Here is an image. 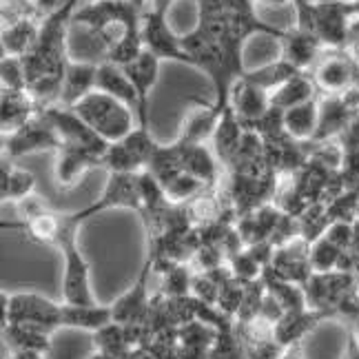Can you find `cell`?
I'll return each mask as SVG.
<instances>
[{
  "instance_id": "7",
  "label": "cell",
  "mask_w": 359,
  "mask_h": 359,
  "mask_svg": "<svg viewBox=\"0 0 359 359\" xmlns=\"http://www.w3.org/2000/svg\"><path fill=\"white\" fill-rule=\"evenodd\" d=\"M109 209H133L135 213H142L137 173H109L102 196L93 204L85 206L82 211L74 213V219L76 222H85L91 215L109 211Z\"/></svg>"
},
{
  "instance_id": "15",
  "label": "cell",
  "mask_w": 359,
  "mask_h": 359,
  "mask_svg": "<svg viewBox=\"0 0 359 359\" xmlns=\"http://www.w3.org/2000/svg\"><path fill=\"white\" fill-rule=\"evenodd\" d=\"M160 65L162 60L144 49L133 62L122 67L137 93V102H140L137 104V127H142V129H149V93L158 85Z\"/></svg>"
},
{
  "instance_id": "2",
  "label": "cell",
  "mask_w": 359,
  "mask_h": 359,
  "mask_svg": "<svg viewBox=\"0 0 359 359\" xmlns=\"http://www.w3.org/2000/svg\"><path fill=\"white\" fill-rule=\"evenodd\" d=\"M78 229L80 222H76L74 215H67L65 229L58 238L56 248L62 253V302L78 304V306H93L98 304L91 288V266L85 253L78 246Z\"/></svg>"
},
{
  "instance_id": "11",
  "label": "cell",
  "mask_w": 359,
  "mask_h": 359,
  "mask_svg": "<svg viewBox=\"0 0 359 359\" xmlns=\"http://www.w3.org/2000/svg\"><path fill=\"white\" fill-rule=\"evenodd\" d=\"M151 275H154V264H151V259H147L140 275H137V280L111 304L114 322L133 324V322H144L147 320L149 309H151V299H154L149 293Z\"/></svg>"
},
{
  "instance_id": "18",
  "label": "cell",
  "mask_w": 359,
  "mask_h": 359,
  "mask_svg": "<svg viewBox=\"0 0 359 359\" xmlns=\"http://www.w3.org/2000/svg\"><path fill=\"white\" fill-rule=\"evenodd\" d=\"M324 320H330V315L315 309L284 313L282 320L275 324V339H278L282 348L302 346L304 337L311 335Z\"/></svg>"
},
{
  "instance_id": "44",
  "label": "cell",
  "mask_w": 359,
  "mask_h": 359,
  "mask_svg": "<svg viewBox=\"0 0 359 359\" xmlns=\"http://www.w3.org/2000/svg\"><path fill=\"white\" fill-rule=\"evenodd\" d=\"M346 359H359V341H357V337H355L353 330L348 333V344H346Z\"/></svg>"
},
{
  "instance_id": "12",
  "label": "cell",
  "mask_w": 359,
  "mask_h": 359,
  "mask_svg": "<svg viewBox=\"0 0 359 359\" xmlns=\"http://www.w3.org/2000/svg\"><path fill=\"white\" fill-rule=\"evenodd\" d=\"M72 22L87 25L91 29H104L114 22H142V13L137 11L129 0H91L85 7H78Z\"/></svg>"
},
{
  "instance_id": "42",
  "label": "cell",
  "mask_w": 359,
  "mask_h": 359,
  "mask_svg": "<svg viewBox=\"0 0 359 359\" xmlns=\"http://www.w3.org/2000/svg\"><path fill=\"white\" fill-rule=\"evenodd\" d=\"M0 80H3V89L27 91V72L22 58L3 56V62H0Z\"/></svg>"
},
{
  "instance_id": "46",
  "label": "cell",
  "mask_w": 359,
  "mask_h": 359,
  "mask_svg": "<svg viewBox=\"0 0 359 359\" xmlns=\"http://www.w3.org/2000/svg\"><path fill=\"white\" fill-rule=\"evenodd\" d=\"M255 3H264V5H278V7H284V5H293V9H295V7H299V5H304V3H309V0H255Z\"/></svg>"
},
{
  "instance_id": "25",
  "label": "cell",
  "mask_w": 359,
  "mask_h": 359,
  "mask_svg": "<svg viewBox=\"0 0 359 359\" xmlns=\"http://www.w3.org/2000/svg\"><path fill=\"white\" fill-rule=\"evenodd\" d=\"M219 118H222V111L215 104L193 109L182 122L177 140L182 144H206V140H213Z\"/></svg>"
},
{
  "instance_id": "14",
  "label": "cell",
  "mask_w": 359,
  "mask_h": 359,
  "mask_svg": "<svg viewBox=\"0 0 359 359\" xmlns=\"http://www.w3.org/2000/svg\"><path fill=\"white\" fill-rule=\"evenodd\" d=\"M313 80L324 95H335L346 91L359 82V69L344 51H335L333 56L320 60L313 69Z\"/></svg>"
},
{
  "instance_id": "39",
  "label": "cell",
  "mask_w": 359,
  "mask_h": 359,
  "mask_svg": "<svg viewBox=\"0 0 359 359\" xmlns=\"http://www.w3.org/2000/svg\"><path fill=\"white\" fill-rule=\"evenodd\" d=\"M209 359H248L246 346L236 333V326L217 330V337L211 346V357Z\"/></svg>"
},
{
  "instance_id": "5",
  "label": "cell",
  "mask_w": 359,
  "mask_h": 359,
  "mask_svg": "<svg viewBox=\"0 0 359 359\" xmlns=\"http://www.w3.org/2000/svg\"><path fill=\"white\" fill-rule=\"evenodd\" d=\"M158 147L160 144L151 137L149 129L135 127L124 140L109 144L102 158V169L109 173H142L149 169Z\"/></svg>"
},
{
  "instance_id": "33",
  "label": "cell",
  "mask_w": 359,
  "mask_h": 359,
  "mask_svg": "<svg viewBox=\"0 0 359 359\" xmlns=\"http://www.w3.org/2000/svg\"><path fill=\"white\" fill-rule=\"evenodd\" d=\"M36 189V177L32 171L16 169L7 164V158H3V173H0V198L3 202H20L29 198Z\"/></svg>"
},
{
  "instance_id": "21",
  "label": "cell",
  "mask_w": 359,
  "mask_h": 359,
  "mask_svg": "<svg viewBox=\"0 0 359 359\" xmlns=\"http://www.w3.org/2000/svg\"><path fill=\"white\" fill-rule=\"evenodd\" d=\"M38 114L40 107L29 91L3 89V98H0V127H3V135L18 131L22 124H27Z\"/></svg>"
},
{
  "instance_id": "31",
  "label": "cell",
  "mask_w": 359,
  "mask_h": 359,
  "mask_svg": "<svg viewBox=\"0 0 359 359\" xmlns=\"http://www.w3.org/2000/svg\"><path fill=\"white\" fill-rule=\"evenodd\" d=\"M317 122H320V98H315L311 102L297 104L293 109L284 111V124L286 131L291 137L299 142H313Z\"/></svg>"
},
{
  "instance_id": "28",
  "label": "cell",
  "mask_w": 359,
  "mask_h": 359,
  "mask_svg": "<svg viewBox=\"0 0 359 359\" xmlns=\"http://www.w3.org/2000/svg\"><path fill=\"white\" fill-rule=\"evenodd\" d=\"M5 341L13 353H40L45 355L51 348L49 330L34 326V324H5L3 326Z\"/></svg>"
},
{
  "instance_id": "20",
  "label": "cell",
  "mask_w": 359,
  "mask_h": 359,
  "mask_svg": "<svg viewBox=\"0 0 359 359\" xmlns=\"http://www.w3.org/2000/svg\"><path fill=\"white\" fill-rule=\"evenodd\" d=\"M182 171L198 177L209 189L222 184V164L206 144H182Z\"/></svg>"
},
{
  "instance_id": "49",
  "label": "cell",
  "mask_w": 359,
  "mask_h": 359,
  "mask_svg": "<svg viewBox=\"0 0 359 359\" xmlns=\"http://www.w3.org/2000/svg\"><path fill=\"white\" fill-rule=\"evenodd\" d=\"M87 359H116V357H111V355H104V353H100V351H93Z\"/></svg>"
},
{
  "instance_id": "51",
  "label": "cell",
  "mask_w": 359,
  "mask_h": 359,
  "mask_svg": "<svg viewBox=\"0 0 359 359\" xmlns=\"http://www.w3.org/2000/svg\"><path fill=\"white\" fill-rule=\"evenodd\" d=\"M337 3H359V0H337Z\"/></svg>"
},
{
  "instance_id": "53",
  "label": "cell",
  "mask_w": 359,
  "mask_h": 359,
  "mask_svg": "<svg viewBox=\"0 0 359 359\" xmlns=\"http://www.w3.org/2000/svg\"><path fill=\"white\" fill-rule=\"evenodd\" d=\"M357 9H359V3H357Z\"/></svg>"
},
{
  "instance_id": "13",
  "label": "cell",
  "mask_w": 359,
  "mask_h": 359,
  "mask_svg": "<svg viewBox=\"0 0 359 359\" xmlns=\"http://www.w3.org/2000/svg\"><path fill=\"white\" fill-rule=\"evenodd\" d=\"M271 269L282 280H288L293 284L304 286L313 278V264H311V244L306 240H293L288 244H282L275 248V255L271 262Z\"/></svg>"
},
{
  "instance_id": "47",
  "label": "cell",
  "mask_w": 359,
  "mask_h": 359,
  "mask_svg": "<svg viewBox=\"0 0 359 359\" xmlns=\"http://www.w3.org/2000/svg\"><path fill=\"white\" fill-rule=\"evenodd\" d=\"M129 3L140 11V13H147L151 9V0H129Z\"/></svg>"
},
{
  "instance_id": "8",
  "label": "cell",
  "mask_w": 359,
  "mask_h": 359,
  "mask_svg": "<svg viewBox=\"0 0 359 359\" xmlns=\"http://www.w3.org/2000/svg\"><path fill=\"white\" fill-rule=\"evenodd\" d=\"M60 147H62V137L51 127V122L43 114L34 116L29 122L22 124L18 131L3 135L5 158L9 160L38 154V151H58Z\"/></svg>"
},
{
  "instance_id": "19",
  "label": "cell",
  "mask_w": 359,
  "mask_h": 359,
  "mask_svg": "<svg viewBox=\"0 0 359 359\" xmlns=\"http://www.w3.org/2000/svg\"><path fill=\"white\" fill-rule=\"evenodd\" d=\"M355 114L344 104L339 93L335 95H322L320 98V122H317V131L313 142H328L339 140L344 131L348 129Z\"/></svg>"
},
{
  "instance_id": "6",
  "label": "cell",
  "mask_w": 359,
  "mask_h": 359,
  "mask_svg": "<svg viewBox=\"0 0 359 359\" xmlns=\"http://www.w3.org/2000/svg\"><path fill=\"white\" fill-rule=\"evenodd\" d=\"M142 45L147 51L154 53L160 60H175V62H184L191 65V56L184 49L182 36L180 32L173 29V25L169 22V13H160L156 9H149L142 13Z\"/></svg>"
},
{
  "instance_id": "16",
  "label": "cell",
  "mask_w": 359,
  "mask_h": 359,
  "mask_svg": "<svg viewBox=\"0 0 359 359\" xmlns=\"http://www.w3.org/2000/svg\"><path fill=\"white\" fill-rule=\"evenodd\" d=\"M102 167V158L91 154V151L76 147V144H62L56 151V167H53V173H56V180L60 187H74L78 184L82 175Z\"/></svg>"
},
{
  "instance_id": "27",
  "label": "cell",
  "mask_w": 359,
  "mask_h": 359,
  "mask_svg": "<svg viewBox=\"0 0 359 359\" xmlns=\"http://www.w3.org/2000/svg\"><path fill=\"white\" fill-rule=\"evenodd\" d=\"M109 322H114V311L111 306L104 304H93V306H78V304H67L62 302V328H76V330H87V333H95Z\"/></svg>"
},
{
  "instance_id": "35",
  "label": "cell",
  "mask_w": 359,
  "mask_h": 359,
  "mask_svg": "<svg viewBox=\"0 0 359 359\" xmlns=\"http://www.w3.org/2000/svg\"><path fill=\"white\" fill-rule=\"evenodd\" d=\"M65 219L67 215H58L56 211H47L43 215H38L29 222H20V229L25 233L27 240H32L36 244H49V246H56L58 238L65 229Z\"/></svg>"
},
{
  "instance_id": "29",
  "label": "cell",
  "mask_w": 359,
  "mask_h": 359,
  "mask_svg": "<svg viewBox=\"0 0 359 359\" xmlns=\"http://www.w3.org/2000/svg\"><path fill=\"white\" fill-rule=\"evenodd\" d=\"M40 36V25L34 16H25L11 25L3 27V56L25 58L29 53Z\"/></svg>"
},
{
  "instance_id": "45",
  "label": "cell",
  "mask_w": 359,
  "mask_h": 359,
  "mask_svg": "<svg viewBox=\"0 0 359 359\" xmlns=\"http://www.w3.org/2000/svg\"><path fill=\"white\" fill-rule=\"evenodd\" d=\"M177 3V0H151V9H156L160 13H169V9Z\"/></svg>"
},
{
  "instance_id": "41",
  "label": "cell",
  "mask_w": 359,
  "mask_h": 359,
  "mask_svg": "<svg viewBox=\"0 0 359 359\" xmlns=\"http://www.w3.org/2000/svg\"><path fill=\"white\" fill-rule=\"evenodd\" d=\"M226 266L231 269L233 278L240 280L242 284L257 282V280H262V275H264V266H262L259 262L248 253V248H244V251L229 257Z\"/></svg>"
},
{
  "instance_id": "43",
  "label": "cell",
  "mask_w": 359,
  "mask_h": 359,
  "mask_svg": "<svg viewBox=\"0 0 359 359\" xmlns=\"http://www.w3.org/2000/svg\"><path fill=\"white\" fill-rule=\"evenodd\" d=\"M16 209H18V215H20L22 222H29V219H34V217H38V215H43V213L51 211L49 206H47V202H45L43 198H40V196H36V193H32L29 198L20 200V202L16 204Z\"/></svg>"
},
{
  "instance_id": "23",
  "label": "cell",
  "mask_w": 359,
  "mask_h": 359,
  "mask_svg": "<svg viewBox=\"0 0 359 359\" xmlns=\"http://www.w3.org/2000/svg\"><path fill=\"white\" fill-rule=\"evenodd\" d=\"M246 133L244 122L238 118V114L231 107H226L222 111V118L217 122V129L213 133V154L217 156L219 164L224 169H229V164L236 158L238 149L242 144V137Z\"/></svg>"
},
{
  "instance_id": "50",
  "label": "cell",
  "mask_w": 359,
  "mask_h": 359,
  "mask_svg": "<svg viewBox=\"0 0 359 359\" xmlns=\"http://www.w3.org/2000/svg\"><path fill=\"white\" fill-rule=\"evenodd\" d=\"M353 333H355V337H357V341H359V317L353 322Z\"/></svg>"
},
{
  "instance_id": "26",
  "label": "cell",
  "mask_w": 359,
  "mask_h": 359,
  "mask_svg": "<svg viewBox=\"0 0 359 359\" xmlns=\"http://www.w3.org/2000/svg\"><path fill=\"white\" fill-rule=\"evenodd\" d=\"M95 91H102L111 98L124 102L127 107H131L135 116H137V93L135 87L131 85L129 76L124 74V69L114 65V62H102L98 65V78H95Z\"/></svg>"
},
{
  "instance_id": "3",
  "label": "cell",
  "mask_w": 359,
  "mask_h": 359,
  "mask_svg": "<svg viewBox=\"0 0 359 359\" xmlns=\"http://www.w3.org/2000/svg\"><path fill=\"white\" fill-rule=\"evenodd\" d=\"M72 109L109 144L124 140L135 129L137 116L133 109L102 91L89 93L85 100H80Z\"/></svg>"
},
{
  "instance_id": "10",
  "label": "cell",
  "mask_w": 359,
  "mask_h": 359,
  "mask_svg": "<svg viewBox=\"0 0 359 359\" xmlns=\"http://www.w3.org/2000/svg\"><path fill=\"white\" fill-rule=\"evenodd\" d=\"M353 284H355V273H341V271L313 273V278L304 284L309 309L337 317L339 304L353 291Z\"/></svg>"
},
{
  "instance_id": "1",
  "label": "cell",
  "mask_w": 359,
  "mask_h": 359,
  "mask_svg": "<svg viewBox=\"0 0 359 359\" xmlns=\"http://www.w3.org/2000/svg\"><path fill=\"white\" fill-rule=\"evenodd\" d=\"M359 16L357 3L337 0H309L295 7V27L311 32L322 40L324 47L341 51L348 40L353 20Z\"/></svg>"
},
{
  "instance_id": "37",
  "label": "cell",
  "mask_w": 359,
  "mask_h": 359,
  "mask_svg": "<svg viewBox=\"0 0 359 359\" xmlns=\"http://www.w3.org/2000/svg\"><path fill=\"white\" fill-rule=\"evenodd\" d=\"M204 189H209L204 182H200L198 177H193L189 173H180L173 182H169L164 187V193H167V200L169 204H177V206H184L189 204L193 198H198Z\"/></svg>"
},
{
  "instance_id": "34",
  "label": "cell",
  "mask_w": 359,
  "mask_h": 359,
  "mask_svg": "<svg viewBox=\"0 0 359 359\" xmlns=\"http://www.w3.org/2000/svg\"><path fill=\"white\" fill-rule=\"evenodd\" d=\"M297 74H302V72H297L291 62H286L284 58H280L275 62L264 65V67H257V69H253V72H246L242 78L251 82V85L264 89L266 93H273L275 89H280L284 82L295 78Z\"/></svg>"
},
{
  "instance_id": "22",
  "label": "cell",
  "mask_w": 359,
  "mask_h": 359,
  "mask_svg": "<svg viewBox=\"0 0 359 359\" xmlns=\"http://www.w3.org/2000/svg\"><path fill=\"white\" fill-rule=\"evenodd\" d=\"M95 78H98V65L69 60L67 72H65V80H62L60 104L72 109L80 100H85L89 93L95 91Z\"/></svg>"
},
{
  "instance_id": "52",
  "label": "cell",
  "mask_w": 359,
  "mask_h": 359,
  "mask_svg": "<svg viewBox=\"0 0 359 359\" xmlns=\"http://www.w3.org/2000/svg\"><path fill=\"white\" fill-rule=\"evenodd\" d=\"M9 359H16V357H13V355H11V357H9Z\"/></svg>"
},
{
  "instance_id": "32",
  "label": "cell",
  "mask_w": 359,
  "mask_h": 359,
  "mask_svg": "<svg viewBox=\"0 0 359 359\" xmlns=\"http://www.w3.org/2000/svg\"><path fill=\"white\" fill-rule=\"evenodd\" d=\"M264 280L266 291L280 302V306L284 309V313H291V311H304L309 309V302H306V293H304V286L293 284L288 280H282L280 275H275L271 269H264Z\"/></svg>"
},
{
  "instance_id": "38",
  "label": "cell",
  "mask_w": 359,
  "mask_h": 359,
  "mask_svg": "<svg viewBox=\"0 0 359 359\" xmlns=\"http://www.w3.org/2000/svg\"><path fill=\"white\" fill-rule=\"evenodd\" d=\"M341 248L330 242L326 236L311 244V264L315 273H330L337 271V264L341 259Z\"/></svg>"
},
{
  "instance_id": "48",
  "label": "cell",
  "mask_w": 359,
  "mask_h": 359,
  "mask_svg": "<svg viewBox=\"0 0 359 359\" xmlns=\"http://www.w3.org/2000/svg\"><path fill=\"white\" fill-rule=\"evenodd\" d=\"M16 359H45V355L40 353H11Z\"/></svg>"
},
{
  "instance_id": "9",
  "label": "cell",
  "mask_w": 359,
  "mask_h": 359,
  "mask_svg": "<svg viewBox=\"0 0 359 359\" xmlns=\"http://www.w3.org/2000/svg\"><path fill=\"white\" fill-rule=\"evenodd\" d=\"M40 114H43L51 122V127L58 131V135L62 137V144H76L104 158L109 142L95 133L74 109H67L62 104H51V107H45Z\"/></svg>"
},
{
  "instance_id": "24",
  "label": "cell",
  "mask_w": 359,
  "mask_h": 359,
  "mask_svg": "<svg viewBox=\"0 0 359 359\" xmlns=\"http://www.w3.org/2000/svg\"><path fill=\"white\" fill-rule=\"evenodd\" d=\"M229 107L238 114V118L246 127V124L259 120L271 109V93H266L264 89H259V87L251 85L248 80L240 78L231 91Z\"/></svg>"
},
{
  "instance_id": "30",
  "label": "cell",
  "mask_w": 359,
  "mask_h": 359,
  "mask_svg": "<svg viewBox=\"0 0 359 359\" xmlns=\"http://www.w3.org/2000/svg\"><path fill=\"white\" fill-rule=\"evenodd\" d=\"M317 93H320V89H317L313 76L311 74H297L295 78L284 82L280 89H275L271 93V107H278V109H282V111H288V109H293L297 104L315 100Z\"/></svg>"
},
{
  "instance_id": "36",
  "label": "cell",
  "mask_w": 359,
  "mask_h": 359,
  "mask_svg": "<svg viewBox=\"0 0 359 359\" xmlns=\"http://www.w3.org/2000/svg\"><path fill=\"white\" fill-rule=\"evenodd\" d=\"M93 351H100L104 355H111L116 359L124 357L131 348V344L127 339V330L118 322H109L100 330L93 333Z\"/></svg>"
},
{
  "instance_id": "40",
  "label": "cell",
  "mask_w": 359,
  "mask_h": 359,
  "mask_svg": "<svg viewBox=\"0 0 359 359\" xmlns=\"http://www.w3.org/2000/svg\"><path fill=\"white\" fill-rule=\"evenodd\" d=\"M200 16H229V13L255 11V0H196Z\"/></svg>"
},
{
  "instance_id": "17",
  "label": "cell",
  "mask_w": 359,
  "mask_h": 359,
  "mask_svg": "<svg viewBox=\"0 0 359 359\" xmlns=\"http://www.w3.org/2000/svg\"><path fill=\"white\" fill-rule=\"evenodd\" d=\"M322 49V40L311 32L299 29V27H291L282 40V58L302 74H309V69H315V65L320 62Z\"/></svg>"
},
{
  "instance_id": "4",
  "label": "cell",
  "mask_w": 359,
  "mask_h": 359,
  "mask_svg": "<svg viewBox=\"0 0 359 359\" xmlns=\"http://www.w3.org/2000/svg\"><path fill=\"white\" fill-rule=\"evenodd\" d=\"M5 324H34L56 333L62 328V302H53L40 293H3Z\"/></svg>"
}]
</instances>
